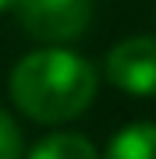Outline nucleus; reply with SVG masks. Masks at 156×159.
<instances>
[{
  "mask_svg": "<svg viewBox=\"0 0 156 159\" xmlns=\"http://www.w3.org/2000/svg\"><path fill=\"white\" fill-rule=\"evenodd\" d=\"M103 67L110 85H117L128 96H156V35H131L110 46Z\"/></svg>",
  "mask_w": 156,
  "mask_h": 159,
  "instance_id": "3",
  "label": "nucleus"
},
{
  "mask_svg": "<svg viewBox=\"0 0 156 159\" xmlns=\"http://www.w3.org/2000/svg\"><path fill=\"white\" fill-rule=\"evenodd\" d=\"M103 159H156V124H131L117 131Z\"/></svg>",
  "mask_w": 156,
  "mask_h": 159,
  "instance_id": "5",
  "label": "nucleus"
},
{
  "mask_svg": "<svg viewBox=\"0 0 156 159\" xmlns=\"http://www.w3.org/2000/svg\"><path fill=\"white\" fill-rule=\"evenodd\" d=\"M18 25L46 46H68L82 39L92 21V0H18Z\"/></svg>",
  "mask_w": 156,
  "mask_h": 159,
  "instance_id": "2",
  "label": "nucleus"
},
{
  "mask_svg": "<svg viewBox=\"0 0 156 159\" xmlns=\"http://www.w3.org/2000/svg\"><path fill=\"white\" fill-rule=\"evenodd\" d=\"M11 99L35 124L75 120L96 99V67L68 46L32 50L11 71Z\"/></svg>",
  "mask_w": 156,
  "mask_h": 159,
  "instance_id": "1",
  "label": "nucleus"
},
{
  "mask_svg": "<svg viewBox=\"0 0 156 159\" xmlns=\"http://www.w3.org/2000/svg\"><path fill=\"white\" fill-rule=\"evenodd\" d=\"M21 159H99L96 145L89 142L85 134H75V131H57V134H46L39 138L29 156Z\"/></svg>",
  "mask_w": 156,
  "mask_h": 159,
  "instance_id": "4",
  "label": "nucleus"
},
{
  "mask_svg": "<svg viewBox=\"0 0 156 159\" xmlns=\"http://www.w3.org/2000/svg\"><path fill=\"white\" fill-rule=\"evenodd\" d=\"M18 7V0H0V14H7V11H14Z\"/></svg>",
  "mask_w": 156,
  "mask_h": 159,
  "instance_id": "7",
  "label": "nucleus"
},
{
  "mask_svg": "<svg viewBox=\"0 0 156 159\" xmlns=\"http://www.w3.org/2000/svg\"><path fill=\"white\" fill-rule=\"evenodd\" d=\"M25 156V142H21V131L7 110H0V159H21Z\"/></svg>",
  "mask_w": 156,
  "mask_h": 159,
  "instance_id": "6",
  "label": "nucleus"
}]
</instances>
